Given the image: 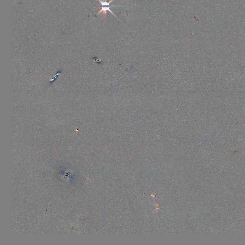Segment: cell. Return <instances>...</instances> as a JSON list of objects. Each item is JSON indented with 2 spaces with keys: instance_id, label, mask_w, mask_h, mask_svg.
<instances>
[{
  "instance_id": "1",
  "label": "cell",
  "mask_w": 245,
  "mask_h": 245,
  "mask_svg": "<svg viewBox=\"0 0 245 245\" xmlns=\"http://www.w3.org/2000/svg\"><path fill=\"white\" fill-rule=\"evenodd\" d=\"M101 3V10L100 11L99 13L97 14V15H99L100 14L102 13L103 15H104V16H107V12L109 11L111 14H112L115 17L117 18V16L115 15L114 13L111 10V7H122V6H119L117 5H111V3L113 0H111L109 2H107V0H105L104 1H102L101 0H98Z\"/></svg>"
}]
</instances>
